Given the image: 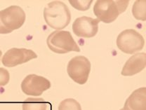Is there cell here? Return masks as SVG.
Segmentation results:
<instances>
[{"mask_svg": "<svg viewBox=\"0 0 146 110\" xmlns=\"http://www.w3.org/2000/svg\"><path fill=\"white\" fill-rule=\"evenodd\" d=\"M100 21L87 16L76 18L72 24V31L74 34L82 38H91L95 36L98 31Z\"/></svg>", "mask_w": 146, "mask_h": 110, "instance_id": "9c48e42d", "label": "cell"}, {"mask_svg": "<svg viewBox=\"0 0 146 110\" xmlns=\"http://www.w3.org/2000/svg\"><path fill=\"white\" fill-rule=\"evenodd\" d=\"M46 44L51 51L58 54L69 52H80V48L68 31L56 30L51 33L46 39Z\"/></svg>", "mask_w": 146, "mask_h": 110, "instance_id": "277c9868", "label": "cell"}, {"mask_svg": "<svg viewBox=\"0 0 146 110\" xmlns=\"http://www.w3.org/2000/svg\"><path fill=\"white\" fill-rule=\"evenodd\" d=\"M25 19V11L19 6H11L0 11V34H9L21 28Z\"/></svg>", "mask_w": 146, "mask_h": 110, "instance_id": "3957f363", "label": "cell"}, {"mask_svg": "<svg viewBox=\"0 0 146 110\" xmlns=\"http://www.w3.org/2000/svg\"><path fill=\"white\" fill-rule=\"evenodd\" d=\"M10 80V74L5 68H0V86L8 84Z\"/></svg>", "mask_w": 146, "mask_h": 110, "instance_id": "2e32d148", "label": "cell"}, {"mask_svg": "<svg viewBox=\"0 0 146 110\" xmlns=\"http://www.w3.org/2000/svg\"><path fill=\"white\" fill-rule=\"evenodd\" d=\"M44 18L50 27L56 30H62L70 23L71 13L63 1H53L44 9Z\"/></svg>", "mask_w": 146, "mask_h": 110, "instance_id": "6da1fadb", "label": "cell"}, {"mask_svg": "<svg viewBox=\"0 0 146 110\" xmlns=\"http://www.w3.org/2000/svg\"><path fill=\"white\" fill-rule=\"evenodd\" d=\"M48 104L43 98L28 97L22 105L23 110H47Z\"/></svg>", "mask_w": 146, "mask_h": 110, "instance_id": "7c38bea8", "label": "cell"}, {"mask_svg": "<svg viewBox=\"0 0 146 110\" xmlns=\"http://www.w3.org/2000/svg\"><path fill=\"white\" fill-rule=\"evenodd\" d=\"M37 58V55L33 50L27 48H11L6 52L1 62L5 67L13 68L27 62Z\"/></svg>", "mask_w": 146, "mask_h": 110, "instance_id": "ba28073f", "label": "cell"}, {"mask_svg": "<svg viewBox=\"0 0 146 110\" xmlns=\"http://www.w3.org/2000/svg\"><path fill=\"white\" fill-rule=\"evenodd\" d=\"M146 66V54L138 53L132 56L126 62L121 70V75L124 76H133L141 72Z\"/></svg>", "mask_w": 146, "mask_h": 110, "instance_id": "30bf717a", "label": "cell"}, {"mask_svg": "<svg viewBox=\"0 0 146 110\" xmlns=\"http://www.w3.org/2000/svg\"><path fill=\"white\" fill-rule=\"evenodd\" d=\"M91 68V62L87 58L77 56L69 61L67 66V72L75 83L83 85L88 81Z\"/></svg>", "mask_w": 146, "mask_h": 110, "instance_id": "8992f818", "label": "cell"}, {"mask_svg": "<svg viewBox=\"0 0 146 110\" xmlns=\"http://www.w3.org/2000/svg\"><path fill=\"white\" fill-rule=\"evenodd\" d=\"M1 55H2V52H1V50H0V59H1Z\"/></svg>", "mask_w": 146, "mask_h": 110, "instance_id": "e0dca14e", "label": "cell"}, {"mask_svg": "<svg viewBox=\"0 0 146 110\" xmlns=\"http://www.w3.org/2000/svg\"><path fill=\"white\" fill-rule=\"evenodd\" d=\"M123 110H146V88H138L129 95Z\"/></svg>", "mask_w": 146, "mask_h": 110, "instance_id": "8fae6325", "label": "cell"}, {"mask_svg": "<svg viewBox=\"0 0 146 110\" xmlns=\"http://www.w3.org/2000/svg\"><path fill=\"white\" fill-rule=\"evenodd\" d=\"M58 110H82L80 102L73 98H67L60 102Z\"/></svg>", "mask_w": 146, "mask_h": 110, "instance_id": "5bb4252c", "label": "cell"}, {"mask_svg": "<svg viewBox=\"0 0 146 110\" xmlns=\"http://www.w3.org/2000/svg\"><path fill=\"white\" fill-rule=\"evenodd\" d=\"M21 90L27 95L40 96L51 88V82L42 76L29 74L21 83Z\"/></svg>", "mask_w": 146, "mask_h": 110, "instance_id": "52a82bcc", "label": "cell"}, {"mask_svg": "<svg viewBox=\"0 0 146 110\" xmlns=\"http://www.w3.org/2000/svg\"><path fill=\"white\" fill-rule=\"evenodd\" d=\"M129 1L98 0L94 7V13L100 22L111 23L127 10Z\"/></svg>", "mask_w": 146, "mask_h": 110, "instance_id": "7a4b0ae2", "label": "cell"}, {"mask_svg": "<svg viewBox=\"0 0 146 110\" xmlns=\"http://www.w3.org/2000/svg\"><path fill=\"white\" fill-rule=\"evenodd\" d=\"M132 13L133 17L138 21H146V1L138 0L133 4L132 7Z\"/></svg>", "mask_w": 146, "mask_h": 110, "instance_id": "4fadbf2b", "label": "cell"}, {"mask_svg": "<svg viewBox=\"0 0 146 110\" xmlns=\"http://www.w3.org/2000/svg\"><path fill=\"white\" fill-rule=\"evenodd\" d=\"M120 110H123V109H120Z\"/></svg>", "mask_w": 146, "mask_h": 110, "instance_id": "ac0fdd59", "label": "cell"}, {"mask_svg": "<svg viewBox=\"0 0 146 110\" xmlns=\"http://www.w3.org/2000/svg\"><path fill=\"white\" fill-rule=\"evenodd\" d=\"M69 2L71 6L77 10L84 11L89 10L93 1L92 0H77V1L70 0Z\"/></svg>", "mask_w": 146, "mask_h": 110, "instance_id": "9a60e30c", "label": "cell"}, {"mask_svg": "<svg viewBox=\"0 0 146 110\" xmlns=\"http://www.w3.org/2000/svg\"><path fill=\"white\" fill-rule=\"evenodd\" d=\"M117 46L127 54H134L143 48L145 39L139 32L133 29L121 32L117 37Z\"/></svg>", "mask_w": 146, "mask_h": 110, "instance_id": "5b68a950", "label": "cell"}]
</instances>
